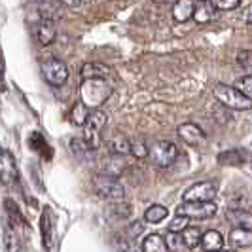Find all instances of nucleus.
<instances>
[{"instance_id":"f257e3e1","label":"nucleus","mask_w":252,"mask_h":252,"mask_svg":"<svg viewBox=\"0 0 252 252\" xmlns=\"http://www.w3.org/2000/svg\"><path fill=\"white\" fill-rule=\"evenodd\" d=\"M112 95V89L106 84V80H84L80 88L82 104L89 110H97L102 102Z\"/></svg>"},{"instance_id":"f03ea898","label":"nucleus","mask_w":252,"mask_h":252,"mask_svg":"<svg viewBox=\"0 0 252 252\" xmlns=\"http://www.w3.org/2000/svg\"><path fill=\"white\" fill-rule=\"evenodd\" d=\"M82 127H84V137L82 139L86 140V144L91 150H97L99 144H101L102 129L106 127V114L99 110V108L97 110H89L88 120Z\"/></svg>"},{"instance_id":"7ed1b4c3","label":"nucleus","mask_w":252,"mask_h":252,"mask_svg":"<svg viewBox=\"0 0 252 252\" xmlns=\"http://www.w3.org/2000/svg\"><path fill=\"white\" fill-rule=\"evenodd\" d=\"M216 101L222 106H226L229 110H249L252 108V101L247 99L241 91L233 88V86H226V84H218L215 88Z\"/></svg>"},{"instance_id":"20e7f679","label":"nucleus","mask_w":252,"mask_h":252,"mask_svg":"<svg viewBox=\"0 0 252 252\" xmlns=\"http://www.w3.org/2000/svg\"><path fill=\"white\" fill-rule=\"evenodd\" d=\"M40 70L42 76L46 78V82L55 86V88H61L64 82L68 80V68L66 64L57 59V57H46L40 61Z\"/></svg>"},{"instance_id":"39448f33","label":"nucleus","mask_w":252,"mask_h":252,"mask_svg":"<svg viewBox=\"0 0 252 252\" xmlns=\"http://www.w3.org/2000/svg\"><path fill=\"white\" fill-rule=\"evenodd\" d=\"M177 156H178L177 144L175 142H169V140H159L152 148H148V158H150L152 165H156L159 169L171 167L173 161L177 159Z\"/></svg>"},{"instance_id":"423d86ee","label":"nucleus","mask_w":252,"mask_h":252,"mask_svg":"<svg viewBox=\"0 0 252 252\" xmlns=\"http://www.w3.org/2000/svg\"><path fill=\"white\" fill-rule=\"evenodd\" d=\"M95 189L97 193L104 197V199H110V201H124L126 197V188L116 180V177H108V175H97L95 180Z\"/></svg>"},{"instance_id":"0eeeda50","label":"nucleus","mask_w":252,"mask_h":252,"mask_svg":"<svg viewBox=\"0 0 252 252\" xmlns=\"http://www.w3.org/2000/svg\"><path fill=\"white\" fill-rule=\"evenodd\" d=\"M0 182L8 188H13L19 184V169L13 154L6 148L0 150Z\"/></svg>"},{"instance_id":"6e6552de","label":"nucleus","mask_w":252,"mask_h":252,"mask_svg":"<svg viewBox=\"0 0 252 252\" xmlns=\"http://www.w3.org/2000/svg\"><path fill=\"white\" fill-rule=\"evenodd\" d=\"M216 195H218V186L211 180H203V182H197L193 186H189L186 191H184V201L188 203H207L213 201Z\"/></svg>"},{"instance_id":"1a4fd4ad","label":"nucleus","mask_w":252,"mask_h":252,"mask_svg":"<svg viewBox=\"0 0 252 252\" xmlns=\"http://www.w3.org/2000/svg\"><path fill=\"white\" fill-rule=\"evenodd\" d=\"M218 213L216 203L207 201V203H188L184 201V205H180L177 209V215L188 216L189 220H209Z\"/></svg>"},{"instance_id":"9d476101","label":"nucleus","mask_w":252,"mask_h":252,"mask_svg":"<svg viewBox=\"0 0 252 252\" xmlns=\"http://www.w3.org/2000/svg\"><path fill=\"white\" fill-rule=\"evenodd\" d=\"M2 224H4V247H6V251L19 252L21 251V233H19V226H15L6 215L2 218Z\"/></svg>"},{"instance_id":"9b49d317","label":"nucleus","mask_w":252,"mask_h":252,"mask_svg":"<svg viewBox=\"0 0 252 252\" xmlns=\"http://www.w3.org/2000/svg\"><path fill=\"white\" fill-rule=\"evenodd\" d=\"M40 231H42L44 249L51 252L55 247V226H53V215H51L50 209H46L40 216Z\"/></svg>"},{"instance_id":"f8f14e48","label":"nucleus","mask_w":252,"mask_h":252,"mask_svg":"<svg viewBox=\"0 0 252 252\" xmlns=\"http://www.w3.org/2000/svg\"><path fill=\"white\" fill-rule=\"evenodd\" d=\"M57 36V29L53 19H40L34 25V38L40 46H50Z\"/></svg>"},{"instance_id":"ddd939ff","label":"nucleus","mask_w":252,"mask_h":252,"mask_svg":"<svg viewBox=\"0 0 252 252\" xmlns=\"http://www.w3.org/2000/svg\"><path fill=\"white\" fill-rule=\"evenodd\" d=\"M178 137L184 140L188 146H201L205 135H203L201 127L195 124H182L178 127Z\"/></svg>"},{"instance_id":"4468645a","label":"nucleus","mask_w":252,"mask_h":252,"mask_svg":"<svg viewBox=\"0 0 252 252\" xmlns=\"http://www.w3.org/2000/svg\"><path fill=\"white\" fill-rule=\"evenodd\" d=\"M199 245L203 247L205 252H220L224 249V237H222L220 231L209 229V231H205L201 235V243Z\"/></svg>"},{"instance_id":"2eb2a0df","label":"nucleus","mask_w":252,"mask_h":252,"mask_svg":"<svg viewBox=\"0 0 252 252\" xmlns=\"http://www.w3.org/2000/svg\"><path fill=\"white\" fill-rule=\"evenodd\" d=\"M193 8H195V2L193 0H177L173 4V19L177 23H186L189 17L193 15Z\"/></svg>"},{"instance_id":"dca6fc26","label":"nucleus","mask_w":252,"mask_h":252,"mask_svg":"<svg viewBox=\"0 0 252 252\" xmlns=\"http://www.w3.org/2000/svg\"><path fill=\"white\" fill-rule=\"evenodd\" d=\"M227 222H231L235 227H243L252 231V213L249 211H241V209H229L226 213Z\"/></svg>"},{"instance_id":"f3484780","label":"nucleus","mask_w":252,"mask_h":252,"mask_svg":"<svg viewBox=\"0 0 252 252\" xmlns=\"http://www.w3.org/2000/svg\"><path fill=\"white\" fill-rule=\"evenodd\" d=\"M80 74L84 80H106L110 76V68L101 63H86Z\"/></svg>"},{"instance_id":"a211bd4d","label":"nucleus","mask_w":252,"mask_h":252,"mask_svg":"<svg viewBox=\"0 0 252 252\" xmlns=\"http://www.w3.org/2000/svg\"><path fill=\"white\" fill-rule=\"evenodd\" d=\"M29 148L31 150H34V152H38L44 159H51V156H53V150H51V146L46 142V139L40 135V133H31V137H29Z\"/></svg>"},{"instance_id":"6ab92c4d","label":"nucleus","mask_w":252,"mask_h":252,"mask_svg":"<svg viewBox=\"0 0 252 252\" xmlns=\"http://www.w3.org/2000/svg\"><path fill=\"white\" fill-rule=\"evenodd\" d=\"M229 243L235 249H249V247H252V231L243 229V227H235L229 233Z\"/></svg>"},{"instance_id":"aec40b11","label":"nucleus","mask_w":252,"mask_h":252,"mask_svg":"<svg viewBox=\"0 0 252 252\" xmlns=\"http://www.w3.org/2000/svg\"><path fill=\"white\" fill-rule=\"evenodd\" d=\"M70 150H72V154L76 156V159L86 161V163H89V161L93 159V152H95L86 144V140L78 139V137L70 139Z\"/></svg>"},{"instance_id":"412c9836","label":"nucleus","mask_w":252,"mask_h":252,"mask_svg":"<svg viewBox=\"0 0 252 252\" xmlns=\"http://www.w3.org/2000/svg\"><path fill=\"white\" fill-rule=\"evenodd\" d=\"M247 161V156L243 154V150H224L222 154H218V163L224 167H239Z\"/></svg>"},{"instance_id":"4be33fe9","label":"nucleus","mask_w":252,"mask_h":252,"mask_svg":"<svg viewBox=\"0 0 252 252\" xmlns=\"http://www.w3.org/2000/svg\"><path fill=\"white\" fill-rule=\"evenodd\" d=\"M140 252H169L167 245H165V239L158 233H152L146 239L142 241V247H140Z\"/></svg>"},{"instance_id":"5701e85b","label":"nucleus","mask_w":252,"mask_h":252,"mask_svg":"<svg viewBox=\"0 0 252 252\" xmlns=\"http://www.w3.org/2000/svg\"><path fill=\"white\" fill-rule=\"evenodd\" d=\"M108 148L114 156H126L131 150V140L124 135H114L112 139L108 140Z\"/></svg>"},{"instance_id":"b1692460","label":"nucleus","mask_w":252,"mask_h":252,"mask_svg":"<svg viewBox=\"0 0 252 252\" xmlns=\"http://www.w3.org/2000/svg\"><path fill=\"white\" fill-rule=\"evenodd\" d=\"M180 239H182V245H184L186 249H195V247H199V243H201V231H199L197 227H186V229L182 231Z\"/></svg>"},{"instance_id":"393cba45","label":"nucleus","mask_w":252,"mask_h":252,"mask_svg":"<svg viewBox=\"0 0 252 252\" xmlns=\"http://www.w3.org/2000/svg\"><path fill=\"white\" fill-rule=\"evenodd\" d=\"M169 215V211L165 209L163 205H152L148 207V211L144 213V220L150 222V224H159L161 220H165Z\"/></svg>"},{"instance_id":"a878e982","label":"nucleus","mask_w":252,"mask_h":252,"mask_svg":"<svg viewBox=\"0 0 252 252\" xmlns=\"http://www.w3.org/2000/svg\"><path fill=\"white\" fill-rule=\"evenodd\" d=\"M197 23H207L211 17H213V8L209 2H195V8H193V15H191Z\"/></svg>"},{"instance_id":"bb28decb","label":"nucleus","mask_w":252,"mask_h":252,"mask_svg":"<svg viewBox=\"0 0 252 252\" xmlns=\"http://www.w3.org/2000/svg\"><path fill=\"white\" fill-rule=\"evenodd\" d=\"M211 8L218 12H229V10H237L241 6V0H209Z\"/></svg>"},{"instance_id":"cd10ccee","label":"nucleus","mask_w":252,"mask_h":252,"mask_svg":"<svg viewBox=\"0 0 252 252\" xmlns=\"http://www.w3.org/2000/svg\"><path fill=\"white\" fill-rule=\"evenodd\" d=\"M108 215H110V218H116V220H124V218L131 215V207L124 205L122 201H116V205H112L108 209Z\"/></svg>"},{"instance_id":"c85d7f7f","label":"nucleus","mask_w":252,"mask_h":252,"mask_svg":"<svg viewBox=\"0 0 252 252\" xmlns=\"http://www.w3.org/2000/svg\"><path fill=\"white\" fill-rule=\"evenodd\" d=\"M233 88L237 89V91H241L247 99H251L252 101V76H243V78H239L237 82H235V86Z\"/></svg>"},{"instance_id":"c756f323","label":"nucleus","mask_w":252,"mask_h":252,"mask_svg":"<svg viewBox=\"0 0 252 252\" xmlns=\"http://www.w3.org/2000/svg\"><path fill=\"white\" fill-rule=\"evenodd\" d=\"M88 114H89V108H86L82 102H78L74 108H72V124L82 127L86 124V120H88Z\"/></svg>"},{"instance_id":"7c9ffc66","label":"nucleus","mask_w":252,"mask_h":252,"mask_svg":"<svg viewBox=\"0 0 252 252\" xmlns=\"http://www.w3.org/2000/svg\"><path fill=\"white\" fill-rule=\"evenodd\" d=\"M237 63L245 72H249V76H252V50H241L237 53Z\"/></svg>"},{"instance_id":"2f4dec72","label":"nucleus","mask_w":252,"mask_h":252,"mask_svg":"<svg viewBox=\"0 0 252 252\" xmlns=\"http://www.w3.org/2000/svg\"><path fill=\"white\" fill-rule=\"evenodd\" d=\"M188 226H189L188 216L177 215L173 220H171V224H169V231H171V233H182Z\"/></svg>"},{"instance_id":"473e14b6","label":"nucleus","mask_w":252,"mask_h":252,"mask_svg":"<svg viewBox=\"0 0 252 252\" xmlns=\"http://www.w3.org/2000/svg\"><path fill=\"white\" fill-rule=\"evenodd\" d=\"M129 154H133L137 159L148 158V146H146V142H142V140H131V150H129Z\"/></svg>"},{"instance_id":"72a5a7b5","label":"nucleus","mask_w":252,"mask_h":252,"mask_svg":"<svg viewBox=\"0 0 252 252\" xmlns=\"http://www.w3.org/2000/svg\"><path fill=\"white\" fill-rule=\"evenodd\" d=\"M213 116H215V122L218 120V118H222V120H220V124H222V126H226L227 122L231 120V114H229V108H226V106H222V104H216L215 108H213Z\"/></svg>"},{"instance_id":"f704fd0d","label":"nucleus","mask_w":252,"mask_h":252,"mask_svg":"<svg viewBox=\"0 0 252 252\" xmlns=\"http://www.w3.org/2000/svg\"><path fill=\"white\" fill-rule=\"evenodd\" d=\"M165 245H167V249H171V251H177L178 247L182 245L180 233H171V231H169V235H167V239H165Z\"/></svg>"},{"instance_id":"c9c22d12","label":"nucleus","mask_w":252,"mask_h":252,"mask_svg":"<svg viewBox=\"0 0 252 252\" xmlns=\"http://www.w3.org/2000/svg\"><path fill=\"white\" fill-rule=\"evenodd\" d=\"M142 229H144V226H142V222H133L131 226L127 227V237L129 239H137L140 233H142Z\"/></svg>"},{"instance_id":"e433bc0d","label":"nucleus","mask_w":252,"mask_h":252,"mask_svg":"<svg viewBox=\"0 0 252 252\" xmlns=\"http://www.w3.org/2000/svg\"><path fill=\"white\" fill-rule=\"evenodd\" d=\"M243 19H245L249 25H252V4L247 6V10H245V13H243Z\"/></svg>"},{"instance_id":"4c0bfd02","label":"nucleus","mask_w":252,"mask_h":252,"mask_svg":"<svg viewBox=\"0 0 252 252\" xmlns=\"http://www.w3.org/2000/svg\"><path fill=\"white\" fill-rule=\"evenodd\" d=\"M63 4H66V6H70V8H74V6H80L82 4V0H61Z\"/></svg>"},{"instance_id":"58836bf2","label":"nucleus","mask_w":252,"mask_h":252,"mask_svg":"<svg viewBox=\"0 0 252 252\" xmlns=\"http://www.w3.org/2000/svg\"><path fill=\"white\" fill-rule=\"evenodd\" d=\"M31 2H36V4H55L59 0H31Z\"/></svg>"},{"instance_id":"ea45409f","label":"nucleus","mask_w":252,"mask_h":252,"mask_svg":"<svg viewBox=\"0 0 252 252\" xmlns=\"http://www.w3.org/2000/svg\"><path fill=\"white\" fill-rule=\"evenodd\" d=\"M154 2H158V4H165V2H173V0H154Z\"/></svg>"},{"instance_id":"a19ab883","label":"nucleus","mask_w":252,"mask_h":252,"mask_svg":"<svg viewBox=\"0 0 252 252\" xmlns=\"http://www.w3.org/2000/svg\"><path fill=\"white\" fill-rule=\"evenodd\" d=\"M0 88H2V72H0Z\"/></svg>"},{"instance_id":"79ce46f5","label":"nucleus","mask_w":252,"mask_h":252,"mask_svg":"<svg viewBox=\"0 0 252 252\" xmlns=\"http://www.w3.org/2000/svg\"><path fill=\"white\" fill-rule=\"evenodd\" d=\"M193 2H195V0H193ZM197 2H209V0H197Z\"/></svg>"},{"instance_id":"37998d69","label":"nucleus","mask_w":252,"mask_h":252,"mask_svg":"<svg viewBox=\"0 0 252 252\" xmlns=\"http://www.w3.org/2000/svg\"><path fill=\"white\" fill-rule=\"evenodd\" d=\"M220 252H233V251H220Z\"/></svg>"}]
</instances>
